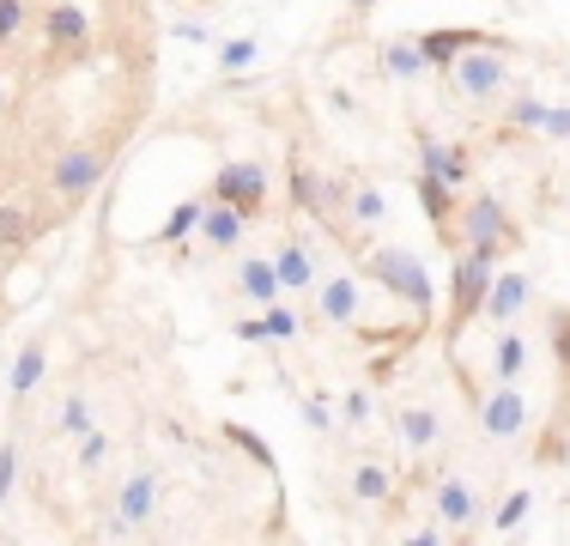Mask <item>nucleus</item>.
Segmentation results:
<instances>
[{"label": "nucleus", "mask_w": 570, "mask_h": 546, "mask_svg": "<svg viewBox=\"0 0 570 546\" xmlns=\"http://www.w3.org/2000/svg\"><path fill=\"white\" fill-rule=\"evenodd\" d=\"M12 486H19V443H0V504L12 498Z\"/></svg>", "instance_id": "nucleus-38"}, {"label": "nucleus", "mask_w": 570, "mask_h": 546, "mask_svg": "<svg viewBox=\"0 0 570 546\" xmlns=\"http://www.w3.org/2000/svg\"><path fill=\"white\" fill-rule=\"evenodd\" d=\"M547 352L559 359V377H570V310H552V322H547Z\"/></svg>", "instance_id": "nucleus-32"}, {"label": "nucleus", "mask_w": 570, "mask_h": 546, "mask_svg": "<svg viewBox=\"0 0 570 546\" xmlns=\"http://www.w3.org/2000/svg\"><path fill=\"white\" fill-rule=\"evenodd\" d=\"M473 413H480V437H492V443L522 437L528 431V394H522V382H498V389H485Z\"/></svg>", "instance_id": "nucleus-7"}, {"label": "nucleus", "mask_w": 570, "mask_h": 546, "mask_svg": "<svg viewBox=\"0 0 570 546\" xmlns=\"http://www.w3.org/2000/svg\"><path fill=\"white\" fill-rule=\"evenodd\" d=\"M37 12H31V0H0V49H12L19 43V31L31 25Z\"/></svg>", "instance_id": "nucleus-30"}, {"label": "nucleus", "mask_w": 570, "mask_h": 546, "mask_svg": "<svg viewBox=\"0 0 570 546\" xmlns=\"http://www.w3.org/2000/svg\"><path fill=\"white\" fill-rule=\"evenodd\" d=\"M395 431H401V443L413 449V456H425V449L443 443V419H438V407H425V401H401L395 407Z\"/></svg>", "instance_id": "nucleus-14"}, {"label": "nucleus", "mask_w": 570, "mask_h": 546, "mask_svg": "<svg viewBox=\"0 0 570 546\" xmlns=\"http://www.w3.org/2000/svg\"><path fill=\"white\" fill-rule=\"evenodd\" d=\"M528 298H534V285H528V273H498L492 298H485V322H492V328H510V322L528 310Z\"/></svg>", "instance_id": "nucleus-16"}, {"label": "nucleus", "mask_w": 570, "mask_h": 546, "mask_svg": "<svg viewBox=\"0 0 570 546\" xmlns=\"http://www.w3.org/2000/svg\"><path fill=\"white\" fill-rule=\"evenodd\" d=\"M473 49H510L504 37H485V31H425L419 37V55H425V67H438V74H450L461 55Z\"/></svg>", "instance_id": "nucleus-11"}, {"label": "nucleus", "mask_w": 570, "mask_h": 546, "mask_svg": "<svg viewBox=\"0 0 570 546\" xmlns=\"http://www.w3.org/2000/svg\"><path fill=\"white\" fill-rule=\"evenodd\" d=\"M401 546H450V535H443V528L431 523V528H413V535H406Z\"/></svg>", "instance_id": "nucleus-41"}, {"label": "nucleus", "mask_w": 570, "mask_h": 546, "mask_svg": "<svg viewBox=\"0 0 570 546\" xmlns=\"http://www.w3.org/2000/svg\"><path fill=\"white\" fill-rule=\"evenodd\" d=\"M431 516H438V528H450V535H468V528L480 523V491L450 474V480L431 486Z\"/></svg>", "instance_id": "nucleus-9"}, {"label": "nucleus", "mask_w": 570, "mask_h": 546, "mask_svg": "<svg viewBox=\"0 0 570 546\" xmlns=\"http://www.w3.org/2000/svg\"><path fill=\"white\" fill-rule=\"evenodd\" d=\"M371 413H376V394H371V389L341 394V426H346V431H364V426H371Z\"/></svg>", "instance_id": "nucleus-31"}, {"label": "nucleus", "mask_w": 570, "mask_h": 546, "mask_svg": "<svg viewBox=\"0 0 570 546\" xmlns=\"http://www.w3.org/2000/svg\"><path fill=\"white\" fill-rule=\"evenodd\" d=\"M443 243H455V250H473V255H485V262H498L504 250H515L522 243V225L510 218V207L498 195H480V201H468V207L455 213V231Z\"/></svg>", "instance_id": "nucleus-2"}, {"label": "nucleus", "mask_w": 570, "mask_h": 546, "mask_svg": "<svg viewBox=\"0 0 570 546\" xmlns=\"http://www.w3.org/2000/svg\"><path fill=\"white\" fill-rule=\"evenodd\" d=\"M419 176H438L443 188H461L473 176V153L468 146H443V140H419Z\"/></svg>", "instance_id": "nucleus-12"}, {"label": "nucleus", "mask_w": 570, "mask_h": 546, "mask_svg": "<svg viewBox=\"0 0 570 546\" xmlns=\"http://www.w3.org/2000/svg\"><path fill=\"white\" fill-rule=\"evenodd\" d=\"M346 7H352V12H376L383 0H346Z\"/></svg>", "instance_id": "nucleus-44"}, {"label": "nucleus", "mask_w": 570, "mask_h": 546, "mask_svg": "<svg viewBox=\"0 0 570 546\" xmlns=\"http://www.w3.org/2000/svg\"><path fill=\"white\" fill-rule=\"evenodd\" d=\"M116 510H121V523L128 528H146L158 516V474L153 468H134L128 480H121L116 491Z\"/></svg>", "instance_id": "nucleus-13"}, {"label": "nucleus", "mask_w": 570, "mask_h": 546, "mask_svg": "<svg viewBox=\"0 0 570 546\" xmlns=\"http://www.w3.org/2000/svg\"><path fill=\"white\" fill-rule=\"evenodd\" d=\"M213 201L243 218H262L267 213V170L255 158H230L219 164V176H213Z\"/></svg>", "instance_id": "nucleus-5"}, {"label": "nucleus", "mask_w": 570, "mask_h": 546, "mask_svg": "<svg viewBox=\"0 0 570 546\" xmlns=\"http://www.w3.org/2000/svg\"><path fill=\"white\" fill-rule=\"evenodd\" d=\"M243 231H249V218H243V213H230V207H219V201H213L207 218H200V243H207L213 255L243 250Z\"/></svg>", "instance_id": "nucleus-20"}, {"label": "nucleus", "mask_w": 570, "mask_h": 546, "mask_svg": "<svg viewBox=\"0 0 570 546\" xmlns=\"http://www.w3.org/2000/svg\"><path fill=\"white\" fill-rule=\"evenodd\" d=\"M297 413H304V426L316 431V437H334V407H328V394H304V401H297Z\"/></svg>", "instance_id": "nucleus-35"}, {"label": "nucleus", "mask_w": 570, "mask_h": 546, "mask_svg": "<svg viewBox=\"0 0 570 546\" xmlns=\"http://www.w3.org/2000/svg\"><path fill=\"white\" fill-rule=\"evenodd\" d=\"M528 510H534V491L515 486V491H504V504L492 510V528H498V535H515V528L528 523Z\"/></svg>", "instance_id": "nucleus-27"}, {"label": "nucleus", "mask_w": 570, "mask_h": 546, "mask_svg": "<svg viewBox=\"0 0 570 546\" xmlns=\"http://www.w3.org/2000/svg\"><path fill=\"white\" fill-rule=\"evenodd\" d=\"M237 292L249 298V304H279V280H274V262H267V255H237Z\"/></svg>", "instance_id": "nucleus-18"}, {"label": "nucleus", "mask_w": 570, "mask_h": 546, "mask_svg": "<svg viewBox=\"0 0 570 546\" xmlns=\"http://www.w3.org/2000/svg\"><path fill=\"white\" fill-rule=\"evenodd\" d=\"M346 218H352V231H376L389 218V201H383V188H371V183H352V195H346Z\"/></svg>", "instance_id": "nucleus-23"}, {"label": "nucleus", "mask_w": 570, "mask_h": 546, "mask_svg": "<svg viewBox=\"0 0 570 546\" xmlns=\"http://www.w3.org/2000/svg\"><path fill=\"white\" fill-rule=\"evenodd\" d=\"M528 359H534L528 334H504V340H498V352H492V371H498V382H522V377H528Z\"/></svg>", "instance_id": "nucleus-26"}, {"label": "nucleus", "mask_w": 570, "mask_h": 546, "mask_svg": "<svg viewBox=\"0 0 570 546\" xmlns=\"http://www.w3.org/2000/svg\"><path fill=\"white\" fill-rule=\"evenodd\" d=\"M510 49H473V55H461V61L450 67V86L461 91V98L468 104H492L498 91L510 86V61H504Z\"/></svg>", "instance_id": "nucleus-6"}, {"label": "nucleus", "mask_w": 570, "mask_h": 546, "mask_svg": "<svg viewBox=\"0 0 570 546\" xmlns=\"http://www.w3.org/2000/svg\"><path fill=\"white\" fill-rule=\"evenodd\" d=\"M358 262L389 298H401V304L413 310L419 328L438 316V285H431V273H425V262H419L413 250H383V243H376V250H364Z\"/></svg>", "instance_id": "nucleus-1"}, {"label": "nucleus", "mask_w": 570, "mask_h": 546, "mask_svg": "<svg viewBox=\"0 0 570 546\" xmlns=\"http://www.w3.org/2000/svg\"><path fill=\"white\" fill-rule=\"evenodd\" d=\"M237 334L249 340V347H267V328H262V316H249V322H237Z\"/></svg>", "instance_id": "nucleus-42"}, {"label": "nucleus", "mask_w": 570, "mask_h": 546, "mask_svg": "<svg viewBox=\"0 0 570 546\" xmlns=\"http://www.w3.org/2000/svg\"><path fill=\"white\" fill-rule=\"evenodd\" d=\"M498 285V262H485V255L461 250L455 255V280H450V316H443V340H461V328H468L473 316H485V298H492Z\"/></svg>", "instance_id": "nucleus-3"}, {"label": "nucleus", "mask_w": 570, "mask_h": 546, "mask_svg": "<svg viewBox=\"0 0 570 546\" xmlns=\"http://www.w3.org/2000/svg\"><path fill=\"white\" fill-rule=\"evenodd\" d=\"M249 61H255V43H249V37H237V43L219 49V67H225V74H237V67H249Z\"/></svg>", "instance_id": "nucleus-39"}, {"label": "nucleus", "mask_w": 570, "mask_h": 546, "mask_svg": "<svg viewBox=\"0 0 570 546\" xmlns=\"http://www.w3.org/2000/svg\"><path fill=\"white\" fill-rule=\"evenodd\" d=\"M316 316L328 328H352V322H358V280H346V273L322 280L316 285Z\"/></svg>", "instance_id": "nucleus-15"}, {"label": "nucleus", "mask_w": 570, "mask_h": 546, "mask_svg": "<svg viewBox=\"0 0 570 546\" xmlns=\"http://www.w3.org/2000/svg\"><path fill=\"white\" fill-rule=\"evenodd\" d=\"M0 109H7V86H0Z\"/></svg>", "instance_id": "nucleus-45"}, {"label": "nucleus", "mask_w": 570, "mask_h": 546, "mask_svg": "<svg viewBox=\"0 0 570 546\" xmlns=\"http://www.w3.org/2000/svg\"><path fill=\"white\" fill-rule=\"evenodd\" d=\"M225 437H230V443H237L243 456L255 461V468H267V474H274V449H267V443H262V437H255L249 426H225Z\"/></svg>", "instance_id": "nucleus-34"}, {"label": "nucleus", "mask_w": 570, "mask_h": 546, "mask_svg": "<svg viewBox=\"0 0 570 546\" xmlns=\"http://www.w3.org/2000/svg\"><path fill=\"white\" fill-rule=\"evenodd\" d=\"M110 449H116V443H110V437H104L98 426H91L86 437H79V449H73V461H79V468H86V474H98V468H104V461H110Z\"/></svg>", "instance_id": "nucleus-33"}, {"label": "nucleus", "mask_w": 570, "mask_h": 546, "mask_svg": "<svg viewBox=\"0 0 570 546\" xmlns=\"http://www.w3.org/2000/svg\"><path fill=\"white\" fill-rule=\"evenodd\" d=\"M267 262H274L279 292H316V285H322V273H316V250H309L304 237H279Z\"/></svg>", "instance_id": "nucleus-10"}, {"label": "nucleus", "mask_w": 570, "mask_h": 546, "mask_svg": "<svg viewBox=\"0 0 570 546\" xmlns=\"http://www.w3.org/2000/svg\"><path fill=\"white\" fill-rule=\"evenodd\" d=\"M559 426L570 431V377H564V389H559Z\"/></svg>", "instance_id": "nucleus-43"}, {"label": "nucleus", "mask_w": 570, "mask_h": 546, "mask_svg": "<svg viewBox=\"0 0 570 546\" xmlns=\"http://www.w3.org/2000/svg\"><path fill=\"white\" fill-rule=\"evenodd\" d=\"M352 498H358V504L395 498V474H389L383 461H358V468H352Z\"/></svg>", "instance_id": "nucleus-25"}, {"label": "nucleus", "mask_w": 570, "mask_h": 546, "mask_svg": "<svg viewBox=\"0 0 570 546\" xmlns=\"http://www.w3.org/2000/svg\"><path fill=\"white\" fill-rule=\"evenodd\" d=\"M207 207H213V195H195L183 207H170V218L158 225V243H188L200 231V218H207Z\"/></svg>", "instance_id": "nucleus-24"}, {"label": "nucleus", "mask_w": 570, "mask_h": 546, "mask_svg": "<svg viewBox=\"0 0 570 546\" xmlns=\"http://www.w3.org/2000/svg\"><path fill=\"white\" fill-rule=\"evenodd\" d=\"M43 371H49L43 340H24V347H19V359H12V401H31V394H37V382H43Z\"/></svg>", "instance_id": "nucleus-21"}, {"label": "nucleus", "mask_w": 570, "mask_h": 546, "mask_svg": "<svg viewBox=\"0 0 570 546\" xmlns=\"http://www.w3.org/2000/svg\"><path fill=\"white\" fill-rule=\"evenodd\" d=\"M37 231H43V218H37L24 201H0V255H19L37 243Z\"/></svg>", "instance_id": "nucleus-19"}, {"label": "nucleus", "mask_w": 570, "mask_h": 546, "mask_svg": "<svg viewBox=\"0 0 570 546\" xmlns=\"http://www.w3.org/2000/svg\"><path fill=\"white\" fill-rule=\"evenodd\" d=\"M540 134H552V140H570V104H552L547 109V128Z\"/></svg>", "instance_id": "nucleus-40"}, {"label": "nucleus", "mask_w": 570, "mask_h": 546, "mask_svg": "<svg viewBox=\"0 0 570 546\" xmlns=\"http://www.w3.org/2000/svg\"><path fill=\"white\" fill-rule=\"evenodd\" d=\"M547 109L552 104H540V98H528V91H522V98H510V109H504V128L510 134H534V128H547Z\"/></svg>", "instance_id": "nucleus-28"}, {"label": "nucleus", "mask_w": 570, "mask_h": 546, "mask_svg": "<svg viewBox=\"0 0 570 546\" xmlns=\"http://www.w3.org/2000/svg\"><path fill=\"white\" fill-rule=\"evenodd\" d=\"M383 74L389 79H419V74H425V55H419V43H389L383 49Z\"/></svg>", "instance_id": "nucleus-29"}, {"label": "nucleus", "mask_w": 570, "mask_h": 546, "mask_svg": "<svg viewBox=\"0 0 570 546\" xmlns=\"http://www.w3.org/2000/svg\"><path fill=\"white\" fill-rule=\"evenodd\" d=\"M110 176V153L104 146H91V140H79V146H61L56 158H49V195L61 201V213L67 207H79V201H91V188Z\"/></svg>", "instance_id": "nucleus-4"}, {"label": "nucleus", "mask_w": 570, "mask_h": 546, "mask_svg": "<svg viewBox=\"0 0 570 546\" xmlns=\"http://www.w3.org/2000/svg\"><path fill=\"white\" fill-rule=\"evenodd\" d=\"M285 195H292V207H297V213L316 218V213H322V195H328V176H322L316 164L292 158V164H285Z\"/></svg>", "instance_id": "nucleus-17"}, {"label": "nucleus", "mask_w": 570, "mask_h": 546, "mask_svg": "<svg viewBox=\"0 0 570 546\" xmlns=\"http://www.w3.org/2000/svg\"><path fill=\"white\" fill-rule=\"evenodd\" d=\"M419 207H425V218L431 225H438V237H450L455 231V188H443L438 176H419Z\"/></svg>", "instance_id": "nucleus-22"}, {"label": "nucleus", "mask_w": 570, "mask_h": 546, "mask_svg": "<svg viewBox=\"0 0 570 546\" xmlns=\"http://www.w3.org/2000/svg\"><path fill=\"white\" fill-rule=\"evenodd\" d=\"M56 426H61L67 437H86V431H91V401H86V394H67V401H61V419H56Z\"/></svg>", "instance_id": "nucleus-36"}, {"label": "nucleus", "mask_w": 570, "mask_h": 546, "mask_svg": "<svg viewBox=\"0 0 570 546\" xmlns=\"http://www.w3.org/2000/svg\"><path fill=\"white\" fill-rule=\"evenodd\" d=\"M37 43L49 55H79L91 43V12L73 7V0H56V7L37 12Z\"/></svg>", "instance_id": "nucleus-8"}, {"label": "nucleus", "mask_w": 570, "mask_h": 546, "mask_svg": "<svg viewBox=\"0 0 570 546\" xmlns=\"http://www.w3.org/2000/svg\"><path fill=\"white\" fill-rule=\"evenodd\" d=\"M262 328H267V340H297V316L285 304H267L262 310Z\"/></svg>", "instance_id": "nucleus-37"}]
</instances>
